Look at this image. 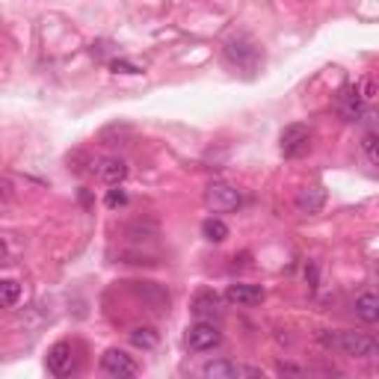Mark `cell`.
<instances>
[{"label": "cell", "mask_w": 379, "mask_h": 379, "mask_svg": "<svg viewBox=\"0 0 379 379\" xmlns=\"http://www.w3.org/2000/svg\"><path fill=\"white\" fill-rule=\"evenodd\" d=\"M205 201L213 213H229V210H237L240 208V193L231 187V184H222V181H213L205 193Z\"/></svg>", "instance_id": "5"}, {"label": "cell", "mask_w": 379, "mask_h": 379, "mask_svg": "<svg viewBox=\"0 0 379 379\" xmlns=\"http://www.w3.org/2000/svg\"><path fill=\"white\" fill-rule=\"evenodd\" d=\"M196 314L199 320H213L222 314V299L217 290H199V294L193 296V308H190Z\"/></svg>", "instance_id": "9"}, {"label": "cell", "mask_w": 379, "mask_h": 379, "mask_svg": "<svg viewBox=\"0 0 379 379\" xmlns=\"http://www.w3.org/2000/svg\"><path fill=\"white\" fill-rule=\"evenodd\" d=\"M157 341H160V335H157L155 326H136V329L131 332V344L140 347V350H155Z\"/></svg>", "instance_id": "15"}, {"label": "cell", "mask_w": 379, "mask_h": 379, "mask_svg": "<svg viewBox=\"0 0 379 379\" xmlns=\"http://www.w3.org/2000/svg\"><path fill=\"white\" fill-rule=\"evenodd\" d=\"M320 338L352 359H373L376 356V338H368L364 332H338V335H320Z\"/></svg>", "instance_id": "1"}, {"label": "cell", "mask_w": 379, "mask_h": 379, "mask_svg": "<svg viewBox=\"0 0 379 379\" xmlns=\"http://www.w3.org/2000/svg\"><path fill=\"white\" fill-rule=\"evenodd\" d=\"M359 122H364V128H368V134H379V113H364V116L359 119Z\"/></svg>", "instance_id": "22"}, {"label": "cell", "mask_w": 379, "mask_h": 379, "mask_svg": "<svg viewBox=\"0 0 379 379\" xmlns=\"http://www.w3.org/2000/svg\"><path fill=\"white\" fill-rule=\"evenodd\" d=\"M136 294H140L143 299H148L151 306H157V311H163V306H169V296L163 294L160 287H155V285H151V282H145V285H140V287H136Z\"/></svg>", "instance_id": "17"}, {"label": "cell", "mask_w": 379, "mask_h": 379, "mask_svg": "<svg viewBox=\"0 0 379 379\" xmlns=\"http://www.w3.org/2000/svg\"><path fill=\"white\" fill-rule=\"evenodd\" d=\"M18 296H21V287H18V282L6 279L3 285H0V302H3V308H12V306H15Z\"/></svg>", "instance_id": "18"}, {"label": "cell", "mask_w": 379, "mask_h": 379, "mask_svg": "<svg viewBox=\"0 0 379 379\" xmlns=\"http://www.w3.org/2000/svg\"><path fill=\"white\" fill-rule=\"evenodd\" d=\"M356 317L364 323H379V294H364L356 299Z\"/></svg>", "instance_id": "14"}, {"label": "cell", "mask_w": 379, "mask_h": 379, "mask_svg": "<svg viewBox=\"0 0 379 379\" xmlns=\"http://www.w3.org/2000/svg\"><path fill=\"white\" fill-rule=\"evenodd\" d=\"M124 201H128V196H124V190H110V193H107V208H113V210H116V208H122L124 205Z\"/></svg>", "instance_id": "21"}, {"label": "cell", "mask_w": 379, "mask_h": 379, "mask_svg": "<svg viewBox=\"0 0 379 379\" xmlns=\"http://www.w3.org/2000/svg\"><path fill=\"white\" fill-rule=\"evenodd\" d=\"M201 234H205V240H210V243H222V240L229 237V225L217 217H210L201 222Z\"/></svg>", "instance_id": "16"}, {"label": "cell", "mask_w": 379, "mask_h": 379, "mask_svg": "<svg viewBox=\"0 0 379 379\" xmlns=\"http://www.w3.org/2000/svg\"><path fill=\"white\" fill-rule=\"evenodd\" d=\"M98 178L110 184V187H119L124 178H128V163L119 160V157H107V160H101V166H98Z\"/></svg>", "instance_id": "13"}, {"label": "cell", "mask_w": 379, "mask_h": 379, "mask_svg": "<svg viewBox=\"0 0 379 379\" xmlns=\"http://www.w3.org/2000/svg\"><path fill=\"white\" fill-rule=\"evenodd\" d=\"M279 148H282L285 157H302L311 148V131L306 128V124H287V128L282 131Z\"/></svg>", "instance_id": "6"}, {"label": "cell", "mask_w": 379, "mask_h": 379, "mask_svg": "<svg viewBox=\"0 0 379 379\" xmlns=\"http://www.w3.org/2000/svg\"><path fill=\"white\" fill-rule=\"evenodd\" d=\"M208 379H229V376H261L258 368H243V364H234V362H208L201 368Z\"/></svg>", "instance_id": "10"}, {"label": "cell", "mask_w": 379, "mask_h": 379, "mask_svg": "<svg viewBox=\"0 0 379 379\" xmlns=\"http://www.w3.org/2000/svg\"><path fill=\"white\" fill-rule=\"evenodd\" d=\"M225 57L234 69H243V71H252L258 66V45L249 39V36H231L229 42H225Z\"/></svg>", "instance_id": "2"}, {"label": "cell", "mask_w": 379, "mask_h": 379, "mask_svg": "<svg viewBox=\"0 0 379 379\" xmlns=\"http://www.w3.org/2000/svg\"><path fill=\"white\" fill-rule=\"evenodd\" d=\"M376 356H379V335H376Z\"/></svg>", "instance_id": "24"}, {"label": "cell", "mask_w": 379, "mask_h": 379, "mask_svg": "<svg viewBox=\"0 0 379 379\" xmlns=\"http://www.w3.org/2000/svg\"><path fill=\"white\" fill-rule=\"evenodd\" d=\"M338 113L344 122H359L364 116V95L359 92V86H347L338 95Z\"/></svg>", "instance_id": "8"}, {"label": "cell", "mask_w": 379, "mask_h": 379, "mask_svg": "<svg viewBox=\"0 0 379 379\" xmlns=\"http://www.w3.org/2000/svg\"><path fill=\"white\" fill-rule=\"evenodd\" d=\"M364 155H368V160L373 163V166H379V134H364Z\"/></svg>", "instance_id": "19"}, {"label": "cell", "mask_w": 379, "mask_h": 379, "mask_svg": "<svg viewBox=\"0 0 379 379\" xmlns=\"http://www.w3.org/2000/svg\"><path fill=\"white\" fill-rule=\"evenodd\" d=\"M48 371L59 376V379H66L71 376L74 371H78V356H74V344H69V341H57L54 347L48 350Z\"/></svg>", "instance_id": "3"}, {"label": "cell", "mask_w": 379, "mask_h": 379, "mask_svg": "<svg viewBox=\"0 0 379 379\" xmlns=\"http://www.w3.org/2000/svg\"><path fill=\"white\" fill-rule=\"evenodd\" d=\"M101 371H104L107 376H136V362L128 356L124 350H107L104 356H101Z\"/></svg>", "instance_id": "7"}, {"label": "cell", "mask_w": 379, "mask_h": 379, "mask_svg": "<svg viewBox=\"0 0 379 379\" xmlns=\"http://www.w3.org/2000/svg\"><path fill=\"white\" fill-rule=\"evenodd\" d=\"M220 344H222V332L210 320H199L196 326H190L187 329V347L193 352H208V350L220 347Z\"/></svg>", "instance_id": "4"}, {"label": "cell", "mask_w": 379, "mask_h": 379, "mask_svg": "<svg viewBox=\"0 0 379 379\" xmlns=\"http://www.w3.org/2000/svg\"><path fill=\"white\" fill-rule=\"evenodd\" d=\"M323 205H326V190L323 187H306V190H299L296 210L302 213V217H314V213H320Z\"/></svg>", "instance_id": "11"}, {"label": "cell", "mask_w": 379, "mask_h": 379, "mask_svg": "<svg viewBox=\"0 0 379 379\" xmlns=\"http://www.w3.org/2000/svg\"><path fill=\"white\" fill-rule=\"evenodd\" d=\"M225 299L234 302V306H258V302L264 299V290L258 285H243V282H237V285H229V290H225Z\"/></svg>", "instance_id": "12"}, {"label": "cell", "mask_w": 379, "mask_h": 379, "mask_svg": "<svg viewBox=\"0 0 379 379\" xmlns=\"http://www.w3.org/2000/svg\"><path fill=\"white\" fill-rule=\"evenodd\" d=\"M110 69H113V71H122V74H140V69L131 66V62H124V59H113Z\"/></svg>", "instance_id": "23"}, {"label": "cell", "mask_w": 379, "mask_h": 379, "mask_svg": "<svg viewBox=\"0 0 379 379\" xmlns=\"http://www.w3.org/2000/svg\"><path fill=\"white\" fill-rule=\"evenodd\" d=\"M128 234H131L134 240H151V237L157 234V229H155L151 222H134L131 229H128Z\"/></svg>", "instance_id": "20"}]
</instances>
